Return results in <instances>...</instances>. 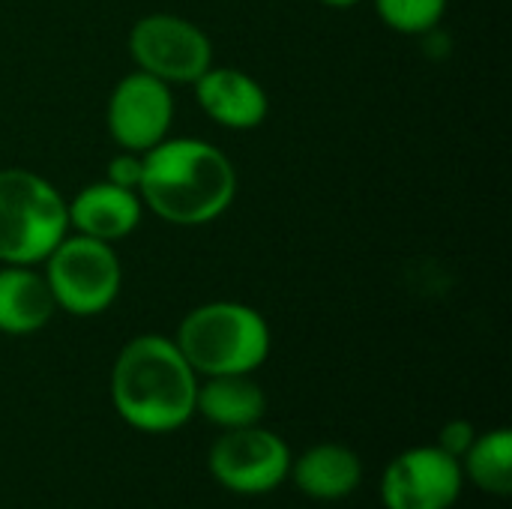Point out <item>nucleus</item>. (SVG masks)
Instances as JSON below:
<instances>
[{
	"mask_svg": "<svg viewBox=\"0 0 512 509\" xmlns=\"http://www.w3.org/2000/svg\"><path fill=\"white\" fill-rule=\"evenodd\" d=\"M138 195L168 225H207L231 207L237 171L201 138H165L144 153Z\"/></svg>",
	"mask_w": 512,
	"mask_h": 509,
	"instance_id": "1",
	"label": "nucleus"
},
{
	"mask_svg": "<svg viewBox=\"0 0 512 509\" xmlns=\"http://www.w3.org/2000/svg\"><path fill=\"white\" fill-rule=\"evenodd\" d=\"M198 375L174 339L147 333L123 345L111 369V399L117 414L138 432L165 435L195 414Z\"/></svg>",
	"mask_w": 512,
	"mask_h": 509,
	"instance_id": "2",
	"label": "nucleus"
},
{
	"mask_svg": "<svg viewBox=\"0 0 512 509\" xmlns=\"http://www.w3.org/2000/svg\"><path fill=\"white\" fill-rule=\"evenodd\" d=\"M177 348L195 375H252L270 354V327L246 303H204L177 327Z\"/></svg>",
	"mask_w": 512,
	"mask_h": 509,
	"instance_id": "3",
	"label": "nucleus"
},
{
	"mask_svg": "<svg viewBox=\"0 0 512 509\" xmlns=\"http://www.w3.org/2000/svg\"><path fill=\"white\" fill-rule=\"evenodd\" d=\"M66 234L63 195L36 171L0 168V264H42Z\"/></svg>",
	"mask_w": 512,
	"mask_h": 509,
	"instance_id": "4",
	"label": "nucleus"
},
{
	"mask_svg": "<svg viewBox=\"0 0 512 509\" xmlns=\"http://www.w3.org/2000/svg\"><path fill=\"white\" fill-rule=\"evenodd\" d=\"M42 264H45L42 276L54 294L57 309L69 315L78 318L99 315L120 294L123 270L111 243L84 234L75 237L66 234Z\"/></svg>",
	"mask_w": 512,
	"mask_h": 509,
	"instance_id": "5",
	"label": "nucleus"
},
{
	"mask_svg": "<svg viewBox=\"0 0 512 509\" xmlns=\"http://www.w3.org/2000/svg\"><path fill=\"white\" fill-rule=\"evenodd\" d=\"M129 54L135 66L165 84H195L213 66L207 33L171 12H153L132 24Z\"/></svg>",
	"mask_w": 512,
	"mask_h": 509,
	"instance_id": "6",
	"label": "nucleus"
},
{
	"mask_svg": "<svg viewBox=\"0 0 512 509\" xmlns=\"http://www.w3.org/2000/svg\"><path fill=\"white\" fill-rule=\"evenodd\" d=\"M291 471L288 444L261 426L228 429L210 450V474L237 495L273 492Z\"/></svg>",
	"mask_w": 512,
	"mask_h": 509,
	"instance_id": "7",
	"label": "nucleus"
},
{
	"mask_svg": "<svg viewBox=\"0 0 512 509\" xmlns=\"http://www.w3.org/2000/svg\"><path fill=\"white\" fill-rule=\"evenodd\" d=\"M105 120L120 150L147 153L150 147L168 138V129L174 120L171 84L141 69L123 75L111 90Z\"/></svg>",
	"mask_w": 512,
	"mask_h": 509,
	"instance_id": "8",
	"label": "nucleus"
},
{
	"mask_svg": "<svg viewBox=\"0 0 512 509\" xmlns=\"http://www.w3.org/2000/svg\"><path fill=\"white\" fill-rule=\"evenodd\" d=\"M462 462L441 447H414L393 459L381 477L387 509H450L462 495Z\"/></svg>",
	"mask_w": 512,
	"mask_h": 509,
	"instance_id": "9",
	"label": "nucleus"
},
{
	"mask_svg": "<svg viewBox=\"0 0 512 509\" xmlns=\"http://www.w3.org/2000/svg\"><path fill=\"white\" fill-rule=\"evenodd\" d=\"M195 99L213 123L234 132L261 126L270 111L264 87L249 72L234 66H210L195 81Z\"/></svg>",
	"mask_w": 512,
	"mask_h": 509,
	"instance_id": "10",
	"label": "nucleus"
},
{
	"mask_svg": "<svg viewBox=\"0 0 512 509\" xmlns=\"http://www.w3.org/2000/svg\"><path fill=\"white\" fill-rule=\"evenodd\" d=\"M141 195L123 186H114L108 180L102 183H90L84 186L69 204V228H75V234L102 240V243H114L129 237L138 222H141Z\"/></svg>",
	"mask_w": 512,
	"mask_h": 509,
	"instance_id": "11",
	"label": "nucleus"
},
{
	"mask_svg": "<svg viewBox=\"0 0 512 509\" xmlns=\"http://www.w3.org/2000/svg\"><path fill=\"white\" fill-rule=\"evenodd\" d=\"M57 312L54 294L42 273L21 264L0 267V333L30 336Z\"/></svg>",
	"mask_w": 512,
	"mask_h": 509,
	"instance_id": "12",
	"label": "nucleus"
},
{
	"mask_svg": "<svg viewBox=\"0 0 512 509\" xmlns=\"http://www.w3.org/2000/svg\"><path fill=\"white\" fill-rule=\"evenodd\" d=\"M288 477H294L297 489L312 501H342L360 486L363 465L351 447L318 444L291 462Z\"/></svg>",
	"mask_w": 512,
	"mask_h": 509,
	"instance_id": "13",
	"label": "nucleus"
},
{
	"mask_svg": "<svg viewBox=\"0 0 512 509\" xmlns=\"http://www.w3.org/2000/svg\"><path fill=\"white\" fill-rule=\"evenodd\" d=\"M195 414L219 429L258 426L267 414V396L249 375H213L198 384Z\"/></svg>",
	"mask_w": 512,
	"mask_h": 509,
	"instance_id": "14",
	"label": "nucleus"
},
{
	"mask_svg": "<svg viewBox=\"0 0 512 509\" xmlns=\"http://www.w3.org/2000/svg\"><path fill=\"white\" fill-rule=\"evenodd\" d=\"M462 474H468L474 480V486H480L483 492L498 495V498H507L512 492L510 432L507 429H498V432H489V435H477V441L465 453Z\"/></svg>",
	"mask_w": 512,
	"mask_h": 509,
	"instance_id": "15",
	"label": "nucleus"
},
{
	"mask_svg": "<svg viewBox=\"0 0 512 509\" xmlns=\"http://www.w3.org/2000/svg\"><path fill=\"white\" fill-rule=\"evenodd\" d=\"M381 21L396 33H429L441 24L447 0H375Z\"/></svg>",
	"mask_w": 512,
	"mask_h": 509,
	"instance_id": "16",
	"label": "nucleus"
},
{
	"mask_svg": "<svg viewBox=\"0 0 512 509\" xmlns=\"http://www.w3.org/2000/svg\"><path fill=\"white\" fill-rule=\"evenodd\" d=\"M141 171H144V153H132V150H120L111 162H108V183L123 186L138 192L141 183Z\"/></svg>",
	"mask_w": 512,
	"mask_h": 509,
	"instance_id": "17",
	"label": "nucleus"
},
{
	"mask_svg": "<svg viewBox=\"0 0 512 509\" xmlns=\"http://www.w3.org/2000/svg\"><path fill=\"white\" fill-rule=\"evenodd\" d=\"M474 441H477L474 426H471L468 420H453V423H447V426L441 429L438 447H441L447 456H453V459H459V462H462Z\"/></svg>",
	"mask_w": 512,
	"mask_h": 509,
	"instance_id": "18",
	"label": "nucleus"
},
{
	"mask_svg": "<svg viewBox=\"0 0 512 509\" xmlns=\"http://www.w3.org/2000/svg\"><path fill=\"white\" fill-rule=\"evenodd\" d=\"M324 6H333V9H351V6H357L360 0H321Z\"/></svg>",
	"mask_w": 512,
	"mask_h": 509,
	"instance_id": "19",
	"label": "nucleus"
}]
</instances>
